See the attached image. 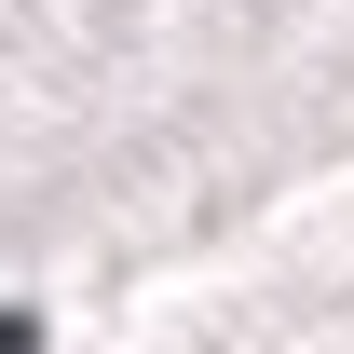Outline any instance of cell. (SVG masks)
<instances>
[{
	"label": "cell",
	"mask_w": 354,
	"mask_h": 354,
	"mask_svg": "<svg viewBox=\"0 0 354 354\" xmlns=\"http://www.w3.org/2000/svg\"><path fill=\"white\" fill-rule=\"evenodd\" d=\"M0 354H41V313H0Z\"/></svg>",
	"instance_id": "6da1fadb"
}]
</instances>
